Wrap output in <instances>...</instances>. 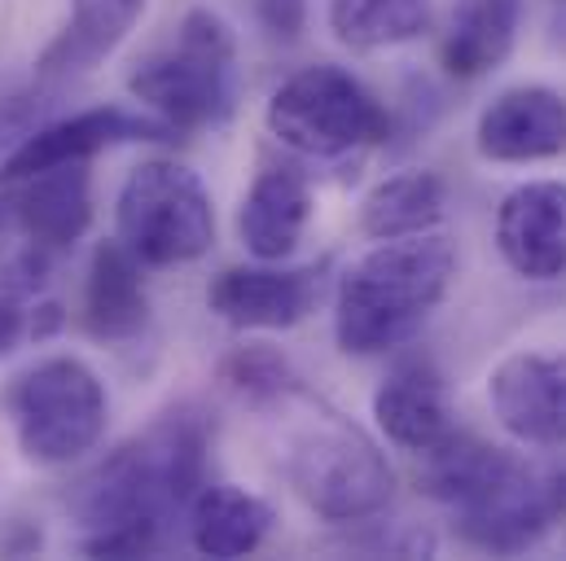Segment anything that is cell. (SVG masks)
<instances>
[{"mask_svg": "<svg viewBox=\"0 0 566 561\" xmlns=\"http://www.w3.org/2000/svg\"><path fill=\"white\" fill-rule=\"evenodd\" d=\"M518 22L523 0H461L439 44L443 71L452 80H479L496 71L518 40Z\"/></svg>", "mask_w": 566, "mask_h": 561, "instance_id": "ffe728a7", "label": "cell"}, {"mask_svg": "<svg viewBox=\"0 0 566 561\" xmlns=\"http://www.w3.org/2000/svg\"><path fill=\"white\" fill-rule=\"evenodd\" d=\"M176 128L163 124L158 115H142L128 106H93V110H75L66 119H49L40 124L22 145H13L0 158V184L27 180L35 171L49 167H66V162H88L102 149L115 145H137V140H171Z\"/></svg>", "mask_w": 566, "mask_h": 561, "instance_id": "ba28073f", "label": "cell"}, {"mask_svg": "<svg viewBox=\"0 0 566 561\" xmlns=\"http://www.w3.org/2000/svg\"><path fill=\"white\" fill-rule=\"evenodd\" d=\"M202 483H207V425L193 413H167L80 483L75 514L93 527L84 553L93 558L158 553L171 514L189 509Z\"/></svg>", "mask_w": 566, "mask_h": 561, "instance_id": "6da1fadb", "label": "cell"}, {"mask_svg": "<svg viewBox=\"0 0 566 561\" xmlns=\"http://www.w3.org/2000/svg\"><path fill=\"white\" fill-rule=\"evenodd\" d=\"M260 9V22L282 35V40H294L303 31V13H307V0H255Z\"/></svg>", "mask_w": 566, "mask_h": 561, "instance_id": "4316f807", "label": "cell"}, {"mask_svg": "<svg viewBox=\"0 0 566 561\" xmlns=\"http://www.w3.org/2000/svg\"><path fill=\"white\" fill-rule=\"evenodd\" d=\"M430 27V0H329V31L347 49L409 44Z\"/></svg>", "mask_w": 566, "mask_h": 561, "instance_id": "603a6c76", "label": "cell"}, {"mask_svg": "<svg viewBox=\"0 0 566 561\" xmlns=\"http://www.w3.org/2000/svg\"><path fill=\"white\" fill-rule=\"evenodd\" d=\"M488 400L496 421L532 447L566 443V351H523L492 369Z\"/></svg>", "mask_w": 566, "mask_h": 561, "instance_id": "30bf717a", "label": "cell"}, {"mask_svg": "<svg viewBox=\"0 0 566 561\" xmlns=\"http://www.w3.org/2000/svg\"><path fill=\"white\" fill-rule=\"evenodd\" d=\"M53 110V93H13L0 102V154H9L13 145L31 137L44 115Z\"/></svg>", "mask_w": 566, "mask_h": 561, "instance_id": "d4e9b609", "label": "cell"}, {"mask_svg": "<svg viewBox=\"0 0 566 561\" xmlns=\"http://www.w3.org/2000/svg\"><path fill=\"white\" fill-rule=\"evenodd\" d=\"M13 189L4 198L9 224L22 229V237L35 251H66L75 246L93 224V189H88V162H66L35 171L27 180L4 184Z\"/></svg>", "mask_w": 566, "mask_h": 561, "instance_id": "7c38bea8", "label": "cell"}, {"mask_svg": "<svg viewBox=\"0 0 566 561\" xmlns=\"http://www.w3.org/2000/svg\"><path fill=\"white\" fill-rule=\"evenodd\" d=\"M224 382L238 395L255 400V404H285L290 395H298V382H294L290 364L269 347H238L224 360Z\"/></svg>", "mask_w": 566, "mask_h": 561, "instance_id": "cb8c5ba5", "label": "cell"}, {"mask_svg": "<svg viewBox=\"0 0 566 561\" xmlns=\"http://www.w3.org/2000/svg\"><path fill=\"white\" fill-rule=\"evenodd\" d=\"M374 417H378L382 434H387L396 447H405V452H413V456L439 447V443L457 430V425H452V413H448L443 378H439V369H434L430 360H422V356L400 360V364L387 373V382H382L378 395H374Z\"/></svg>", "mask_w": 566, "mask_h": 561, "instance_id": "9a60e30c", "label": "cell"}, {"mask_svg": "<svg viewBox=\"0 0 566 561\" xmlns=\"http://www.w3.org/2000/svg\"><path fill=\"white\" fill-rule=\"evenodd\" d=\"M106 409L102 378L75 356L40 360L9 387L18 447L35 465H71L93 452L106 434Z\"/></svg>", "mask_w": 566, "mask_h": 561, "instance_id": "8992f818", "label": "cell"}, {"mask_svg": "<svg viewBox=\"0 0 566 561\" xmlns=\"http://www.w3.org/2000/svg\"><path fill=\"white\" fill-rule=\"evenodd\" d=\"M514 469H518L514 452L452 430L439 447L422 452V474L418 478H422L426 496H434V500H443L452 509H465V505L483 500L488 491H496Z\"/></svg>", "mask_w": 566, "mask_h": 561, "instance_id": "d6986e66", "label": "cell"}, {"mask_svg": "<svg viewBox=\"0 0 566 561\" xmlns=\"http://www.w3.org/2000/svg\"><path fill=\"white\" fill-rule=\"evenodd\" d=\"M496 246L527 280L566 273V180H527L496 211Z\"/></svg>", "mask_w": 566, "mask_h": 561, "instance_id": "8fae6325", "label": "cell"}, {"mask_svg": "<svg viewBox=\"0 0 566 561\" xmlns=\"http://www.w3.org/2000/svg\"><path fill=\"white\" fill-rule=\"evenodd\" d=\"M452 273H457V251L434 229L378 242L338 280V303H334L338 347L347 356H382L405 347L443 303Z\"/></svg>", "mask_w": 566, "mask_h": 561, "instance_id": "7a4b0ae2", "label": "cell"}, {"mask_svg": "<svg viewBox=\"0 0 566 561\" xmlns=\"http://www.w3.org/2000/svg\"><path fill=\"white\" fill-rule=\"evenodd\" d=\"M142 13L145 0H71V18L53 35V44L40 53L35 75L40 80L88 75L128 40Z\"/></svg>", "mask_w": 566, "mask_h": 561, "instance_id": "2e32d148", "label": "cell"}, {"mask_svg": "<svg viewBox=\"0 0 566 561\" xmlns=\"http://www.w3.org/2000/svg\"><path fill=\"white\" fill-rule=\"evenodd\" d=\"M443 207H448V193L434 171H405L369 189L360 207V229L374 242L413 237V233H430L443 220Z\"/></svg>", "mask_w": 566, "mask_h": 561, "instance_id": "7402d4cb", "label": "cell"}, {"mask_svg": "<svg viewBox=\"0 0 566 561\" xmlns=\"http://www.w3.org/2000/svg\"><path fill=\"white\" fill-rule=\"evenodd\" d=\"M119 242L142 268L193 264L216 242V211L198 171L171 158L142 162L119 189Z\"/></svg>", "mask_w": 566, "mask_h": 561, "instance_id": "5b68a950", "label": "cell"}, {"mask_svg": "<svg viewBox=\"0 0 566 561\" xmlns=\"http://www.w3.org/2000/svg\"><path fill=\"white\" fill-rule=\"evenodd\" d=\"M269 133L294 154L343 158L391 137V115L352 71L321 62L303 66L273 93Z\"/></svg>", "mask_w": 566, "mask_h": 561, "instance_id": "52a82bcc", "label": "cell"}, {"mask_svg": "<svg viewBox=\"0 0 566 561\" xmlns=\"http://www.w3.org/2000/svg\"><path fill=\"white\" fill-rule=\"evenodd\" d=\"M233 62L238 40L229 22L211 9H189L176 44L145 57L128 75V93L176 133L211 128L233 110Z\"/></svg>", "mask_w": 566, "mask_h": 561, "instance_id": "3957f363", "label": "cell"}, {"mask_svg": "<svg viewBox=\"0 0 566 561\" xmlns=\"http://www.w3.org/2000/svg\"><path fill=\"white\" fill-rule=\"evenodd\" d=\"M273 531V509L229 483H202L189 500V544L202 558H247L255 553Z\"/></svg>", "mask_w": 566, "mask_h": 561, "instance_id": "ac0fdd59", "label": "cell"}, {"mask_svg": "<svg viewBox=\"0 0 566 561\" xmlns=\"http://www.w3.org/2000/svg\"><path fill=\"white\" fill-rule=\"evenodd\" d=\"M474 145L492 162H541L566 149V97L527 84L501 93L474 128Z\"/></svg>", "mask_w": 566, "mask_h": 561, "instance_id": "5bb4252c", "label": "cell"}, {"mask_svg": "<svg viewBox=\"0 0 566 561\" xmlns=\"http://www.w3.org/2000/svg\"><path fill=\"white\" fill-rule=\"evenodd\" d=\"M566 514V474H545L518 461V469L483 500L457 509V531L488 553H523Z\"/></svg>", "mask_w": 566, "mask_h": 561, "instance_id": "9c48e42d", "label": "cell"}, {"mask_svg": "<svg viewBox=\"0 0 566 561\" xmlns=\"http://www.w3.org/2000/svg\"><path fill=\"white\" fill-rule=\"evenodd\" d=\"M321 298L316 268H224L207 285V303L238 329H290Z\"/></svg>", "mask_w": 566, "mask_h": 561, "instance_id": "4fadbf2b", "label": "cell"}, {"mask_svg": "<svg viewBox=\"0 0 566 561\" xmlns=\"http://www.w3.org/2000/svg\"><path fill=\"white\" fill-rule=\"evenodd\" d=\"M312 215V189L294 167H269L255 176V184L242 198L238 211V233L247 242V251L264 264L285 260Z\"/></svg>", "mask_w": 566, "mask_h": 561, "instance_id": "e0dca14e", "label": "cell"}, {"mask_svg": "<svg viewBox=\"0 0 566 561\" xmlns=\"http://www.w3.org/2000/svg\"><path fill=\"white\" fill-rule=\"evenodd\" d=\"M31 285L18 277V268H4L0 273V356L18 347V338L27 334V307H22V294Z\"/></svg>", "mask_w": 566, "mask_h": 561, "instance_id": "484cf974", "label": "cell"}, {"mask_svg": "<svg viewBox=\"0 0 566 561\" xmlns=\"http://www.w3.org/2000/svg\"><path fill=\"white\" fill-rule=\"evenodd\" d=\"M149 316L142 285V264L128 255L124 242H106L93 255L84 285V320L97 338H133Z\"/></svg>", "mask_w": 566, "mask_h": 561, "instance_id": "44dd1931", "label": "cell"}, {"mask_svg": "<svg viewBox=\"0 0 566 561\" xmlns=\"http://www.w3.org/2000/svg\"><path fill=\"white\" fill-rule=\"evenodd\" d=\"M285 474L298 500L325 522L374 518L396 496V474L378 443L338 413H316L290 434Z\"/></svg>", "mask_w": 566, "mask_h": 561, "instance_id": "277c9868", "label": "cell"}]
</instances>
